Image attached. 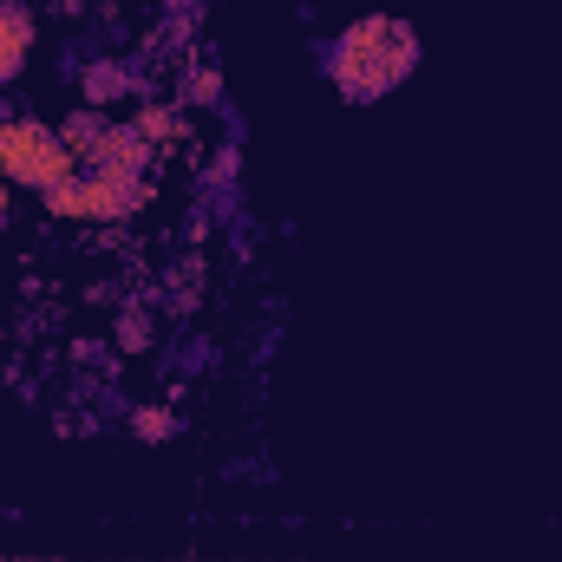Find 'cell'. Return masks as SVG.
Returning <instances> with one entry per match:
<instances>
[{
  "instance_id": "1",
  "label": "cell",
  "mask_w": 562,
  "mask_h": 562,
  "mask_svg": "<svg viewBox=\"0 0 562 562\" xmlns=\"http://www.w3.org/2000/svg\"><path fill=\"white\" fill-rule=\"evenodd\" d=\"M321 66H327V79H334L340 99L373 105V99H386L393 86H406V79L419 72V33H413L406 20L367 13V20H353V26L321 53Z\"/></svg>"
},
{
  "instance_id": "2",
  "label": "cell",
  "mask_w": 562,
  "mask_h": 562,
  "mask_svg": "<svg viewBox=\"0 0 562 562\" xmlns=\"http://www.w3.org/2000/svg\"><path fill=\"white\" fill-rule=\"evenodd\" d=\"M0 177L13 183V190H53V183H66V177H79V157L59 144L53 125H40V119H0Z\"/></svg>"
},
{
  "instance_id": "3",
  "label": "cell",
  "mask_w": 562,
  "mask_h": 562,
  "mask_svg": "<svg viewBox=\"0 0 562 562\" xmlns=\"http://www.w3.org/2000/svg\"><path fill=\"white\" fill-rule=\"evenodd\" d=\"M144 203H150V183L112 177V170H79V177L46 190V216H59V223H125Z\"/></svg>"
},
{
  "instance_id": "4",
  "label": "cell",
  "mask_w": 562,
  "mask_h": 562,
  "mask_svg": "<svg viewBox=\"0 0 562 562\" xmlns=\"http://www.w3.org/2000/svg\"><path fill=\"white\" fill-rule=\"evenodd\" d=\"M33 40H40L33 7H26V0H0V86H13V79H20V66H26Z\"/></svg>"
},
{
  "instance_id": "5",
  "label": "cell",
  "mask_w": 562,
  "mask_h": 562,
  "mask_svg": "<svg viewBox=\"0 0 562 562\" xmlns=\"http://www.w3.org/2000/svg\"><path fill=\"white\" fill-rule=\"evenodd\" d=\"M150 144L132 132V125H105V138H99V150H92V164L86 170H112V177H144L150 170Z\"/></svg>"
},
{
  "instance_id": "6",
  "label": "cell",
  "mask_w": 562,
  "mask_h": 562,
  "mask_svg": "<svg viewBox=\"0 0 562 562\" xmlns=\"http://www.w3.org/2000/svg\"><path fill=\"white\" fill-rule=\"evenodd\" d=\"M132 86H138V72H125L119 59H92V66H79V92H86V105H119Z\"/></svg>"
},
{
  "instance_id": "7",
  "label": "cell",
  "mask_w": 562,
  "mask_h": 562,
  "mask_svg": "<svg viewBox=\"0 0 562 562\" xmlns=\"http://www.w3.org/2000/svg\"><path fill=\"white\" fill-rule=\"evenodd\" d=\"M99 138H105V112H99V105H79V112H72L66 125H59V144H66V150L79 157V170L92 164V150H99Z\"/></svg>"
},
{
  "instance_id": "8",
  "label": "cell",
  "mask_w": 562,
  "mask_h": 562,
  "mask_svg": "<svg viewBox=\"0 0 562 562\" xmlns=\"http://www.w3.org/2000/svg\"><path fill=\"white\" fill-rule=\"evenodd\" d=\"M132 132H138V138L150 144V150H164V144L183 138V112H177V105H138Z\"/></svg>"
},
{
  "instance_id": "9",
  "label": "cell",
  "mask_w": 562,
  "mask_h": 562,
  "mask_svg": "<svg viewBox=\"0 0 562 562\" xmlns=\"http://www.w3.org/2000/svg\"><path fill=\"white\" fill-rule=\"evenodd\" d=\"M177 99H183V105H216V99H223V72H216L210 59H203V66H190V72H183V86H177Z\"/></svg>"
},
{
  "instance_id": "10",
  "label": "cell",
  "mask_w": 562,
  "mask_h": 562,
  "mask_svg": "<svg viewBox=\"0 0 562 562\" xmlns=\"http://www.w3.org/2000/svg\"><path fill=\"white\" fill-rule=\"evenodd\" d=\"M112 340H119V353H144V347L157 340V327H150V314H144V307H125V314H119V334H112Z\"/></svg>"
},
{
  "instance_id": "11",
  "label": "cell",
  "mask_w": 562,
  "mask_h": 562,
  "mask_svg": "<svg viewBox=\"0 0 562 562\" xmlns=\"http://www.w3.org/2000/svg\"><path fill=\"white\" fill-rule=\"evenodd\" d=\"M132 431H138L144 445H164V438H177V413H164V406H138V413H132Z\"/></svg>"
}]
</instances>
